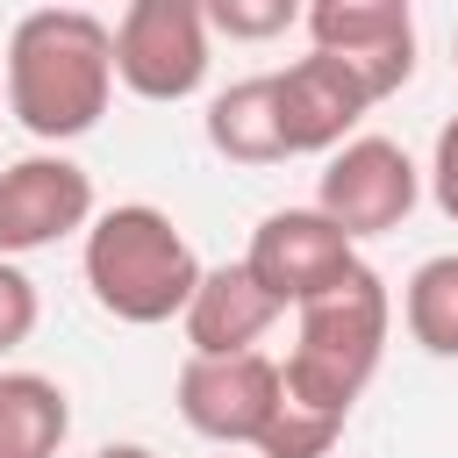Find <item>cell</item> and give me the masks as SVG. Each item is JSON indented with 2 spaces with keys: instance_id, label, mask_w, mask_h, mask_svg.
<instances>
[{
  "instance_id": "1",
  "label": "cell",
  "mask_w": 458,
  "mask_h": 458,
  "mask_svg": "<svg viewBox=\"0 0 458 458\" xmlns=\"http://www.w3.org/2000/svg\"><path fill=\"white\" fill-rule=\"evenodd\" d=\"M7 122H21L43 150H64L100 129L114 100V29L93 7H29L0 57Z\"/></svg>"
},
{
  "instance_id": "17",
  "label": "cell",
  "mask_w": 458,
  "mask_h": 458,
  "mask_svg": "<svg viewBox=\"0 0 458 458\" xmlns=\"http://www.w3.org/2000/svg\"><path fill=\"white\" fill-rule=\"evenodd\" d=\"M36 322H43V293H36L29 265L21 258H0V358L21 351L36 336Z\"/></svg>"
},
{
  "instance_id": "15",
  "label": "cell",
  "mask_w": 458,
  "mask_h": 458,
  "mask_svg": "<svg viewBox=\"0 0 458 458\" xmlns=\"http://www.w3.org/2000/svg\"><path fill=\"white\" fill-rule=\"evenodd\" d=\"M336 437H344L336 415H315V408H301V401H279V415H272L265 437H258V458H329Z\"/></svg>"
},
{
  "instance_id": "14",
  "label": "cell",
  "mask_w": 458,
  "mask_h": 458,
  "mask_svg": "<svg viewBox=\"0 0 458 458\" xmlns=\"http://www.w3.org/2000/svg\"><path fill=\"white\" fill-rule=\"evenodd\" d=\"M401 322L429 358H458V250H437L401 286Z\"/></svg>"
},
{
  "instance_id": "10",
  "label": "cell",
  "mask_w": 458,
  "mask_h": 458,
  "mask_svg": "<svg viewBox=\"0 0 458 458\" xmlns=\"http://www.w3.org/2000/svg\"><path fill=\"white\" fill-rule=\"evenodd\" d=\"M272 107H279V136H286V157H329L336 143L358 136V122L379 107L372 86L329 57V50H308L293 57L286 72H272Z\"/></svg>"
},
{
  "instance_id": "19",
  "label": "cell",
  "mask_w": 458,
  "mask_h": 458,
  "mask_svg": "<svg viewBox=\"0 0 458 458\" xmlns=\"http://www.w3.org/2000/svg\"><path fill=\"white\" fill-rule=\"evenodd\" d=\"M93 458H157V451H150V444H100Z\"/></svg>"
},
{
  "instance_id": "3",
  "label": "cell",
  "mask_w": 458,
  "mask_h": 458,
  "mask_svg": "<svg viewBox=\"0 0 458 458\" xmlns=\"http://www.w3.org/2000/svg\"><path fill=\"white\" fill-rule=\"evenodd\" d=\"M386 336H394V293L372 265H358L344 286H329L322 301L293 308V344L279 358V386L286 401L315 408V415H336L351 422L358 394L372 386L379 358H386Z\"/></svg>"
},
{
  "instance_id": "4",
  "label": "cell",
  "mask_w": 458,
  "mask_h": 458,
  "mask_svg": "<svg viewBox=\"0 0 458 458\" xmlns=\"http://www.w3.org/2000/svg\"><path fill=\"white\" fill-rule=\"evenodd\" d=\"M215 29L200 0H122L114 21V86H129L150 107H179L208 86Z\"/></svg>"
},
{
  "instance_id": "7",
  "label": "cell",
  "mask_w": 458,
  "mask_h": 458,
  "mask_svg": "<svg viewBox=\"0 0 458 458\" xmlns=\"http://www.w3.org/2000/svg\"><path fill=\"white\" fill-rule=\"evenodd\" d=\"M243 265H250V279H258L279 308H308V301H322L329 286H344L365 258H358V243H351L322 208H272V215L250 229Z\"/></svg>"
},
{
  "instance_id": "9",
  "label": "cell",
  "mask_w": 458,
  "mask_h": 458,
  "mask_svg": "<svg viewBox=\"0 0 458 458\" xmlns=\"http://www.w3.org/2000/svg\"><path fill=\"white\" fill-rule=\"evenodd\" d=\"M301 29L308 50L344 57L372 86V100H394L415 79V0H308Z\"/></svg>"
},
{
  "instance_id": "12",
  "label": "cell",
  "mask_w": 458,
  "mask_h": 458,
  "mask_svg": "<svg viewBox=\"0 0 458 458\" xmlns=\"http://www.w3.org/2000/svg\"><path fill=\"white\" fill-rule=\"evenodd\" d=\"M200 129H208L215 157H229V165H286V136H279V107H272V72L222 86L208 100Z\"/></svg>"
},
{
  "instance_id": "20",
  "label": "cell",
  "mask_w": 458,
  "mask_h": 458,
  "mask_svg": "<svg viewBox=\"0 0 458 458\" xmlns=\"http://www.w3.org/2000/svg\"><path fill=\"white\" fill-rule=\"evenodd\" d=\"M57 7H93V0H57Z\"/></svg>"
},
{
  "instance_id": "23",
  "label": "cell",
  "mask_w": 458,
  "mask_h": 458,
  "mask_svg": "<svg viewBox=\"0 0 458 458\" xmlns=\"http://www.w3.org/2000/svg\"><path fill=\"white\" fill-rule=\"evenodd\" d=\"M222 458H229V451H222Z\"/></svg>"
},
{
  "instance_id": "6",
  "label": "cell",
  "mask_w": 458,
  "mask_h": 458,
  "mask_svg": "<svg viewBox=\"0 0 458 458\" xmlns=\"http://www.w3.org/2000/svg\"><path fill=\"white\" fill-rule=\"evenodd\" d=\"M422 200V165L394 143V136H351L329 150L322 165V186H315V208L351 236V243H372V236H394Z\"/></svg>"
},
{
  "instance_id": "16",
  "label": "cell",
  "mask_w": 458,
  "mask_h": 458,
  "mask_svg": "<svg viewBox=\"0 0 458 458\" xmlns=\"http://www.w3.org/2000/svg\"><path fill=\"white\" fill-rule=\"evenodd\" d=\"M301 7L308 0H200L208 29L229 36V43H272V36H286L301 21Z\"/></svg>"
},
{
  "instance_id": "5",
  "label": "cell",
  "mask_w": 458,
  "mask_h": 458,
  "mask_svg": "<svg viewBox=\"0 0 458 458\" xmlns=\"http://www.w3.org/2000/svg\"><path fill=\"white\" fill-rule=\"evenodd\" d=\"M172 401H179V422L222 451H258L265 422L279 415L286 386H279V358L265 351H229V358H200L186 351L179 379H172Z\"/></svg>"
},
{
  "instance_id": "2",
  "label": "cell",
  "mask_w": 458,
  "mask_h": 458,
  "mask_svg": "<svg viewBox=\"0 0 458 458\" xmlns=\"http://www.w3.org/2000/svg\"><path fill=\"white\" fill-rule=\"evenodd\" d=\"M79 272H86V293L100 315L129 322V329H157V322H179L193 286H200V250L186 243V229L150 208V200H114L86 222V243H79Z\"/></svg>"
},
{
  "instance_id": "8",
  "label": "cell",
  "mask_w": 458,
  "mask_h": 458,
  "mask_svg": "<svg viewBox=\"0 0 458 458\" xmlns=\"http://www.w3.org/2000/svg\"><path fill=\"white\" fill-rule=\"evenodd\" d=\"M93 215H100V200H93V172L79 157L29 150V157L0 165V258H29L64 236H86Z\"/></svg>"
},
{
  "instance_id": "13",
  "label": "cell",
  "mask_w": 458,
  "mask_h": 458,
  "mask_svg": "<svg viewBox=\"0 0 458 458\" xmlns=\"http://www.w3.org/2000/svg\"><path fill=\"white\" fill-rule=\"evenodd\" d=\"M72 437V394L50 372H0V458H57Z\"/></svg>"
},
{
  "instance_id": "22",
  "label": "cell",
  "mask_w": 458,
  "mask_h": 458,
  "mask_svg": "<svg viewBox=\"0 0 458 458\" xmlns=\"http://www.w3.org/2000/svg\"><path fill=\"white\" fill-rule=\"evenodd\" d=\"M0 122H7V93H0Z\"/></svg>"
},
{
  "instance_id": "11",
  "label": "cell",
  "mask_w": 458,
  "mask_h": 458,
  "mask_svg": "<svg viewBox=\"0 0 458 458\" xmlns=\"http://www.w3.org/2000/svg\"><path fill=\"white\" fill-rule=\"evenodd\" d=\"M286 308L250 279V265L236 258V265H208L200 272V286H193V301H186V351H200V358H229V351H258L265 344V329L279 322Z\"/></svg>"
},
{
  "instance_id": "21",
  "label": "cell",
  "mask_w": 458,
  "mask_h": 458,
  "mask_svg": "<svg viewBox=\"0 0 458 458\" xmlns=\"http://www.w3.org/2000/svg\"><path fill=\"white\" fill-rule=\"evenodd\" d=\"M451 64H458V36H451Z\"/></svg>"
},
{
  "instance_id": "18",
  "label": "cell",
  "mask_w": 458,
  "mask_h": 458,
  "mask_svg": "<svg viewBox=\"0 0 458 458\" xmlns=\"http://www.w3.org/2000/svg\"><path fill=\"white\" fill-rule=\"evenodd\" d=\"M422 186H429L437 215H444V222H458V114L437 129V150H429V172H422Z\"/></svg>"
}]
</instances>
